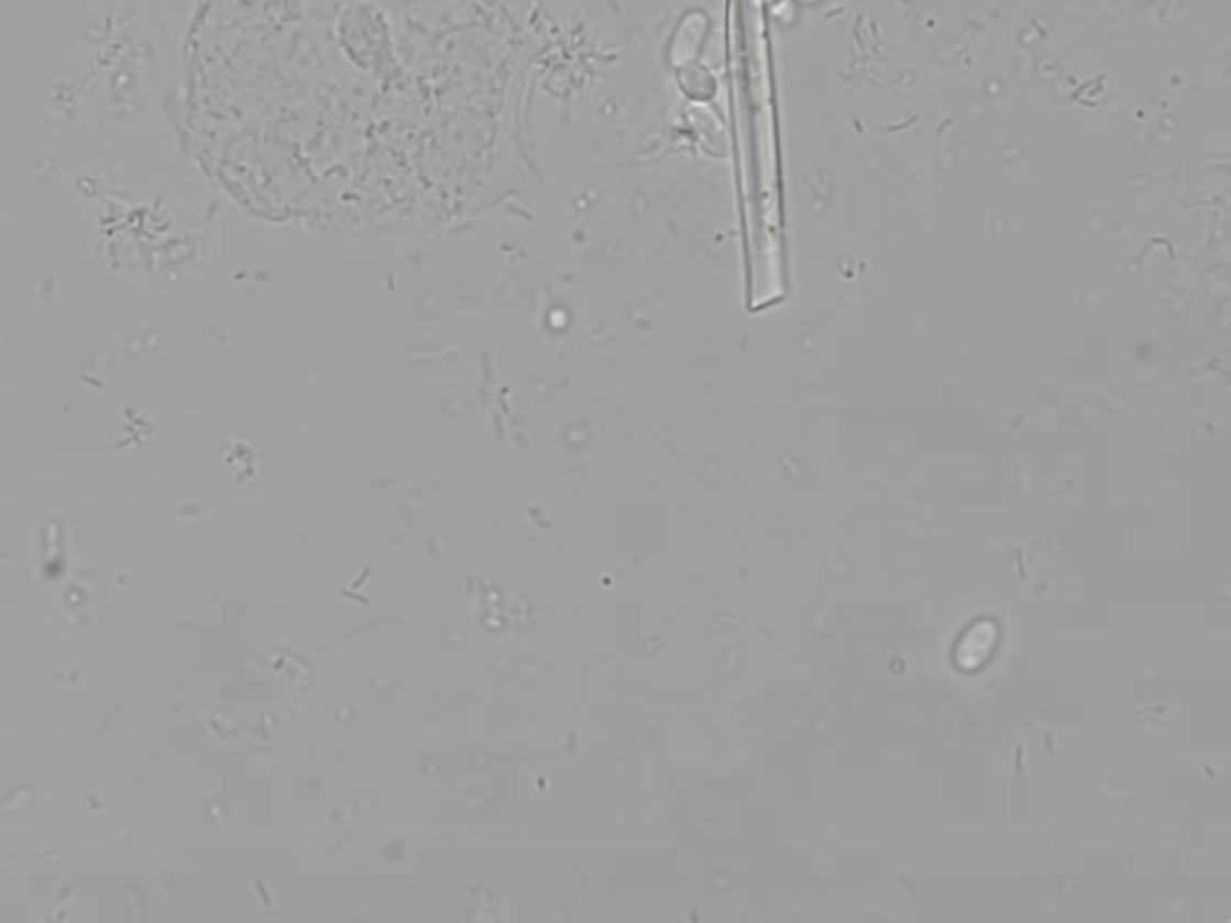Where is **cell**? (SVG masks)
Here are the masks:
<instances>
[]
</instances>
